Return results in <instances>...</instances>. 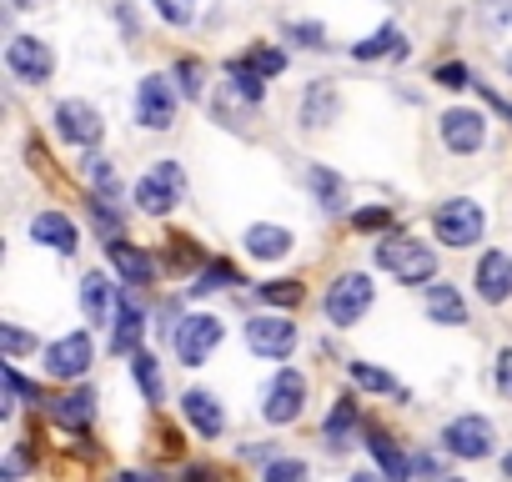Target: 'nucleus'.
Here are the masks:
<instances>
[{
    "mask_svg": "<svg viewBox=\"0 0 512 482\" xmlns=\"http://www.w3.org/2000/svg\"><path fill=\"white\" fill-rule=\"evenodd\" d=\"M437 141L452 156H477L487 146V111L482 106H447L437 116Z\"/></svg>",
    "mask_w": 512,
    "mask_h": 482,
    "instance_id": "obj_8",
    "label": "nucleus"
},
{
    "mask_svg": "<svg viewBox=\"0 0 512 482\" xmlns=\"http://www.w3.org/2000/svg\"><path fill=\"white\" fill-rule=\"evenodd\" d=\"M131 377H136V387H141V397H146L151 407H161V397H166V377H161V357H151V352H136V357H131Z\"/></svg>",
    "mask_w": 512,
    "mask_h": 482,
    "instance_id": "obj_29",
    "label": "nucleus"
},
{
    "mask_svg": "<svg viewBox=\"0 0 512 482\" xmlns=\"http://www.w3.org/2000/svg\"><path fill=\"white\" fill-rule=\"evenodd\" d=\"M31 241L36 247H51L56 257H71L81 247V231H76V221L66 211H36L31 216Z\"/></svg>",
    "mask_w": 512,
    "mask_h": 482,
    "instance_id": "obj_17",
    "label": "nucleus"
},
{
    "mask_svg": "<svg viewBox=\"0 0 512 482\" xmlns=\"http://www.w3.org/2000/svg\"><path fill=\"white\" fill-rule=\"evenodd\" d=\"M472 287H477V297H482L487 307L512 302V252L487 247V252L477 257V267H472Z\"/></svg>",
    "mask_w": 512,
    "mask_h": 482,
    "instance_id": "obj_14",
    "label": "nucleus"
},
{
    "mask_svg": "<svg viewBox=\"0 0 512 482\" xmlns=\"http://www.w3.org/2000/svg\"><path fill=\"white\" fill-rule=\"evenodd\" d=\"M352 482H387V477H377V472H357Z\"/></svg>",
    "mask_w": 512,
    "mask_h": 482,
    "instance_id": "obj_46",
    "label": "nucleus"
},
{
    "mask_svg": "<svg viewBox=\"0 0 512 482\" xmlns=\"http://www.w3.org/2000/svg\"><path fill=\"white\" fill-rule=\"evenodd\" d=\"M302 407H307V377H302L297 367H282V372L267 382V392H262V417H267L272 427H292V422L302 417Z\"/></svg>",
    "mask_w": 512,
    "mask_h": 482,
    "instance_id": "obj_12",
    "label": "nucleus"
},
{
    "mask_svg": "<svg viewBox=\"0 0 512 482\" xmlns=\"http://www.w3.org/2000/svg\"><path fill=\"white\" fill-rule=\"evenodd\" d=\"M307 477H312V467L302 457H272L262 472V482H307Z\"/></svg>",
    "mask_w": 512,
    "mask_h": 482,
    "instance_id": "obj_36",
    "label": "nucleus"
},
{
    "mask_svg": "<svg viewBox=\"0 0 512 482\" xmlns=\"http://www.w3.org/2000/svg\"><path fill=\"white\" fill-rule=\"evenodd\" d=\"M352 226L357 231H387L392 226V206H362V211H352Z\"/></svg>",
    "mask_w": 512,
    "mask_h": 482,
    "instance_id": "obj_39",
    "label": "nucleus"
},
{
    "mask_svg": "<svg viewBox=\"0 0 512 482\" xmlns=\"http://www.w3.org/2000/svg\"><path fill=\"white\" fill-rule=\"evenodd\" d=\"M427 317L442 322V327H462V322H467L462 292H457L452 282H432V287H427Z\"/></svg>",
    "mask_w": 512,
    "mask_h": 482,
    "instance_id": "obj_27",
    "label": "nucleus"
},
{
    "mask_svg": "<svg viewBox=\"0 0 512 482\" xmlns=\"http://www.w3.org/2000/svg\"><path fill=\"white\" fill-rule=\"evenodd\" d=\"M26 467H31V452H26V442H16L11 457H6V467H0V482H21Z\"/></svg>",
    "mask_w": 512,
    "mask_h": 482,
    "instance_id": "obj_40",
    "label": "nucleus"
},
{
    "mask_svg": "<svg viewBox=\"0 0 512 482\" xmlns=\"http://www.w3.org/2000/svg\"><path fill=\"white\" fill-rule=\"evenodd\" d=\"M432 236L447 252H467L487 236V206L472 196H447L442 206H432Z\"/></svg>",
    "mask_w": 512,
    "mask_h": 482,
    "instance_id": "obj_2",
    "label": "nucleus"
},
{
    "mask_svg": "<svg viewBox=\"0 0 512 482\" xmlns=\"http://www.w3.org/2000/svg\"><path fill=\"white\" fill-rule=\"evenodd\" d=\"M221 337H226L221 317H211V312H186V317L176 322V332H171V352H176L181 367H201V362H211V352L221 347Z\"/></svg>",
    "mask_w": 512,
    "mask_h": 482,
    "instance_id": "obj_7",
    "label": "nucleus"
},
{
    "mask_svg": "<svg viewBox=\"0 0 512 482\" xmlns=\"http://www.w3.org/2000/svg\"><path fill=\"white\" fill-rule=\"evenodd\" d=\"M81 176L91 186V196H106V201H121V171L101 156V151H81Z\"/></svg>",
    "mask_w": 512,
    "mask_h": 482,
    "instance_id": "obj_25",
    "label": "nucleus"
},
{
    "mask_svg": "<svg viewBox=\"0 0 512 482\" xmlns=\"http://www.w3.org/2000/svg\"><path fill=\"white\" fill-rule=\"evenodd\" d=\"M477 11L487 26H512V0H477Z\"/></svg>",
    "mask_w": 512,
    "mask_h": 482,
    "instance_id": "obj_41",
    "label": "nucleus"
},
{
    "mask_svg": "<svg viewBox=\"0 0 512 482\" xmlns=\"http://www.w3.org/2000/svg\"><path fill=\"white\" fill-rule=\"evenodd\" d=\"M507 76H512V56H507Z\"/></svg>",
    "mask_w": 512,
    "mask_h": 482,
    "instance_id": "obj_50",
    "label": "nucleus"
},
{
    "mask_svg": "<svg viewBox=\"0 0 512 482\" xmlns=\"http://www.w3.org/2000/svg\"><path fill=\"white\" fill-rule=\"evenodd\" d=\"M51 417H56L61 427H71V432L91 427V417H96V392H91V387H81V392L56 397V402H51Z\"/></svg>",
    "mask_w": 512,
    "mask_h": 482,
    "instance_id": "obj_28",
    "label": "nucleus"
},
{
    "mask_svg": "<svg viewBox=\"0 0 512 482\" xmlns=\"http://www.w3.org/2000/svg\"><path fill=\"white\" fill-rule=\"evenodd\" d=\"M377 267L387 277H397L402 287H432L437 277V252L427 247V241H412L407 231H387L377 241Z\"/></svg>",
    "mask_w": 512,
    "mask_h": 482,
    "instance_id": "obj_1",
    "label": "nucleus"
},
{
    "mask_svg": "<svg viewBox=\"0 0 512 482\" xmlns=\"http://www.w3.org/2000/svg\"><path fill=\"white\" fill-rule=\"evenodd\" d=\"M51 126H56V136H61L66 146H76V151H96V146L106 141V121H101V111H96L91 101H81V96L61 101V106L51 111Z\"/></svg>",
    "mask_w": 512,
    "mask_h": 482,
    "instance_id": "obj_9",
    "label": "nucleus"
},
{
    "mask_svg": "<svg viewBox=\"0 0 512 482\" xmlns=\"http://www.w3.org/2000/svg\"><path fill=\"white\" fill-rule=\"evenodd\" d=\"M36 6H46V0H11V11H36Z\"/></svg>",
    "mask_w": 512,
    "mask_h": 482,
    "instance_id": "obj_45",
    "label": "nucleus"
},
{
    "mask_svg": "<svg viewBox=\"0 0 512 482\" xmlns=\"http://www.w3.org/2000/svg\"><path fill=\"white\" fill-rule=\"evenodd\" d=\"M492 422L482 417V412H462V417H452L447 427H442V452H452L457 462H482L487 452H492Z\"/></svg>",
    "mask_w": 512,
    "mask_h": 482,
    "instance_id": "obj_13",
    "label": "nucleus"
},
{
    "mask_svg": "<svg viewBox=\"0 0 512 482\" xmlns=\"http://www.w3.org/2000/svg\"><path fill=\"white\" fill-rule=\"evenodd\" d=\"M141 337H146V312H141V302H131V297H121L116 302V317H111V357H136L141 352Z\"/></svg>",
    "mask_w": 512,
    "mask_h": 482,
    "instance_id": "obj_18",
    "label": "nucleus"
},
{
    "mask_svg": "<svg viewBox=\"0 0 512 482\" xmlns=\"http://www.w3.org/2000/svg\"><path fill=\"white\" fill-rule=\"evenodd\" d=\"M256 297H262L267 307H302L307 287L302 282H262V287H256Z\"/></svg>",
    "mask_w": 512,
    "mask_h": 482,
    "instance_id": "obj_35",
    "label": "nucleus"
},
{
    "mask_svg": "<svg viewBox=\"0 0 512 482\" xmlns=\"http://www.w3.org/2000/svg\"><path fill=\"white\" fill-rule=\"evenodd\" d=\"M241 61H246V66H251L256 76H267V81L287 71V51H282V46H251V51H246Z\"/></svg>",
    "mask_w": 512,
    "mask_h": 482,
    "instance_id": "obj_33",
    "label": "nucleus"
},
{
    "mask_svg": "<svg viewBox=\"0 0 512 482\" xmlns=\"http://www.w3.org/2000/svg\"><path fill=\"white\" fill-rule=\"evenodd\" d=\"M6 71L21 86H46L56 76V51L41 36H11L6 41Z\"/></svg>",
    "mask_w": 512,
    "mask_h": 482,
    "instance_id": "obj_10",
    "label": "nucleus"
},
{
    "mask_svg": "<svg viewBox=\"0 0 512 482\" xmlns=\"http://www.w3.org/2000/svg\"><path fill=\"white\" fill-rule=\"evenodd\" d=\"M282 41H297L302 51H327V26L322 21H282Z\"/></svg>",
    "mask_w": 512,
    "mask_h": 482,
    "instance_id": "obj_32",
    "label": "nucleus"
},
{
    "mask_svg": "<svg viewBox=\"0 0 512 482\" xmlns=\"http://www.w3.org/2000/svg\"><path fill=\"white\" fill-rule=\"evenodd\" d=\"M181 417H186L201 437H221V432H226V412H221L216 392H206V387H191V392L181 397Z\"/></svg>",
    "mask_w": 512,
    "mask_h": 482,
    "instance_id": "obj_21",
    "label": "nucleus"
},
{
    "mask_svg": "<svg viewBox=\"0 0 512 482\" xmlns=\"http://www.w3.org/2000/svg\"><path fill=\"white\" fill-rule=\"evenodd\" d=\"M307 191H312V201L322 206V211H342L347 206V181L332 171V166H307Z\"/></svg>",
    "mask_w": 512,
    "mask_h": 482,
    "instance_id": "obj_26",
    "label": "nucleus"
},
{
    "mask_svg": "<svg viewBox=\"0 0 512 482\" xmlns=\"http://www.w3.org/2000/svg\"><path fill=\"white\" fill-rule=\"evenodd\" d=\"M0 342H6V362H16V357H21V352L31 347V337H26L21 327H11V322L0 327Z\"/></svg>",
    "mask_w": 512,
    "mask_h": 482,
    "instance_id": "obj_43",
    "label": "nucleus"
},
{
    "mask_svg": "<svg viewBox=\"0 0 512 482\" xmlns=\"http://www.w3.org/2000/svg\"><path fill=\"white\" fill-rule=\"evenodd\" d=\"M437 482H462V477H437Z\"/></svg>",
    "mask_w": 512,
    "mask_h": 482,
    "instance_id": "obj_49",
    "label": "nucleus"
},
{
    "mask_svg": "<svg viewBox=\"0 0 512 482\" xmlns=\"http://www.w3.org/2000/svg\"><path fill=\"white\" fill-rule=\"evenodd\" d=\"M502 472H507V482H512V452H507V457H502Z\"/></svg>",
    "mask_w": 512,
    "mask_h": 482,
    "instance_id": "obj_47",
    "label": "nucleus"
},
{
    "mask_svg": "<svg viewBox=\"0 0 512 482\" xmlns=\"http://www.w3.org/2000/svg\"><path fill=\"white\" fill-rule=\"evenodd\" d=\"M116 302H121V292H116V282H106V272H86L81 277V312H86L91 327H111Z\"/></svg>",
    "mask_w": 512,
    "mask_h": 482,
    "instance_id": "obj_20",
    "label": "nucleus"
},
{
    "mask_svg": "<svg viewBox=\"0 0 512 482\" xmlns=\"http://www.w3.org/2000/svg\"><path fill=\"white\" fill-rule=\"evenodd\" d=\"M497 397H502V402H512V347H502V352H497Z\"/></svg>",
    "mask_w": 512,
    "mask_h": 482,
    "instance_id": "obj_42",
    "label": "nucleus"
},
{
    "mask_svg": "<svg viewBox=\"0 0 512 482\" xmlns=\"http://www.w3.org/2000/svg\"><path fill=\"white\" fill-rule=\"evenodd\" d=\"M347 377H352L362 392H382V397H397V402H407V397H412L402 382H392V377H387L382 367H372V362H352V367H347Z\"/></svg>",
    "mask_w": 512,
    "mask_h": 482,
    "instance_id": "obj_30",
    "label": "nucleus"
},
{
    "mask_svg": "<svg viewBox=\"0 0 512 482\" xmlns=\"http://www.w3.org/2000/svg\"><path fill=\"white\" fill-rule=\"evenodd\" d=\"M171 76H176V91H181L186 101H201V96H206V66H201V61L186 56V61H176Z\"/></svg>",
    "mask_w": 512,
    "mask_h": 482,
    "instance_id": "obj_34",
    "label": "nucleus"
},
{
    "mask_svg": "<svg viewBox=\"0 0 512 482\" xmlns=\"http://www.w3.org/2000/svg\"><path fill=\"white\" fill-rule=\"evenodd\" d=\"M181 101H186V96L176 91V76H161V71L141 76V81H136V126H146V131H171Z\"/></svg>",
    "mask_w": 512,
    "mask_h": 482,
    "instance_id": "obj_6",
    "label": "nucleus"
},
{
    "mask_svg": "<svg viewBox=\"0 0 512 482\" xmlns=\"http://www.w3.org/2000/svg\"><path fill=\"white\" fill-rule=\"evenodd\" d=\"M241 277H236V267L231 262H201V272H196V282H191V297H211V292H231Z\"/></svg>",
    "mask_w": 512,
    "mask_h": 482,
    "instance_id": "obj_31",
    "label": "nucleus"
},
{
    "mask_svg": "<svg viewBox=\"0 0 512 482\" xmlns=\"http://www.w3.org/2000/svg\"><path fill=\"white\" fill-rule=\"evenodd\" d=\"M292 247H297L292 226H277V221H251V226L241 231V252H246L251 262H282Z\"/></svg>",
    "mask_w": 512,
    "mask_h": 482,
    "instance_id": "obj_15",
    "label": "nucleus"
},
{
    "mask_svg": "<svg viewBox=\"0 0 512 482\" xmlns=\"http://www.w3.org/2000/svg\"><path fill=\"white\" fill-rule=\"evenodd\" d=\"M106 262L116 267V277L126 282V287H151L156 282V257L151 252H141L136 241H106Z\"/></svg>",
    "mask_w": 512,
    "mask_h": 482,
    "instance_id": "obj_16",
    "label": "nucleus"
},
{
    "mask_svg": "<svg viewBox=\"0 0 512 482\" xmlns=\"http://www.w3.org/2000/svg\"><path fill=\"white\" fill-rule=\"evenodd\" d=\"M151 11H156L166 26H191L196 11H201V0H151Z\"/></svg>",
    "mask_w": 512,
    "mask_h": 482,
    "instance_id": "obj_37",
    "label": "nucleus"
},
{
    "mask_svg": "<svg viewBox=\"0 0 512 482\" xmlns=\"http://www.w3.org/2000/svg\"><path fill=\"white\" fill-rule=\"evenodd\" d=\"M241 337H246V352L262 357V362H287V357L297 352V342H302V337H297V322L282 317V312H256V317H246Z\"/></svg>",
    "mask_w": 512,
    "mask_h": 482,
    "instance_id": "obj_5",
    "label": "nucleus"
},
{
    "mask_svg": "<svg viewBox=\"0 0 512 482\" xmlns=\"http://www.w3.org/2000/svg\"><path fill=\"white\" fill-rule=\"evenodd\" d=\"M322 442H327V452H347L352 442H362V407L352 397L332 402V412L322 422Z\"/></svg>",
    "mask_w": 512,
    "mask_h": 482,
    "instance_id": "obj_19",
    "label": "nucleus"
},
{
    "mask_svg": "<svg viewBox=\"0 0 512 482\" xmlns=\"http://www.w3.org/2000/svg\"><path fill=\"white\" fill-rule=\"evenodd\" d=\"M136 206L146 211V216H171L181 201H186V171H181V161H171V156H161L141 181H136Z\"/></svg>",
    "mask_w": 512,
    "mask_h": 482,
    "instance_id": "obj_3",
    "label": "nucleus"
},
{
    "mask_svg": "<svg viewBox=\"0 0 512 482\" xmlns=\"http://www.w3.org/2000/svg\"><path fill=\"white\" fill-rule=\"evenodd\" d=\"M91 362H96V342H91L86 332H66V337H56V342L41 352V367H46V377H56V382H81V377L91 372Z\"/></svg>",
    "mask_w": 512,
    "mask_h": 482,
    "instance_id": "obj_11",
    "label": "nucleus"
},
{
    "mask_svg": "<svg viewBox=\"0 0 512 482\" xmlns=\"http://www.w3.org/2000/svg\"><path fill=\"white\" fill-rule=\"evenodd\" d=\"M382 56H392V61H407V56H412V46H407V36H402L397 26H382V31H372L367 41L352 46V61H382Z\"/></svg>",
    "mask_w": 512,
    "mask_h": 482,
    "instance_id": "obj_24",
    "label": "nucleus"
},
{
    "mask_svg": "<svg viewBox=\"0 0 512 482\" xmlns=\"http://www.w3.org/2000/svg\"><path fill=\"white\" fill-rule=\"evenodd\" d=\"M367 452L377 457V467H382V477L387 482H412V457L397 447V437L392 432H382V427H367Z\"/></svg>",
    "mask_w": 512,
    "mask_h": 482,
    "instance_id": "obj_22",
    "label": "nucleus"
},
{
    "mask_svg": "<svg viewBox=\"0 0 512 482\" xmlns=\"http://www.w3.org/2000/svg\"><path fill=\"white\" fill-rule=\"evenodd\" d=\"M337 111H342V91H337L332 81H312V86L302 91V111H297V121H302L307 131H317V126L337 121Z\"/></svg>",
    "mask_w": 512,
    "mask_h": 482,
    "instance_id": "obj_23",
    "label": "nucleus"
},
{
    "mask_svg": "<svg viewBox=\"0 0 512 482\" xmlns=\"http://www.w3.org/2000/svg\"><path fill=\"white\" fill-rule=\"evenodd\" d=\"M116 482H141V477H136V472H121V477H116Z\"/></svg>",
    "mask_w": 512,
    "mask_h": 482,
    "instance_id": "obj_48",
    "label": "nucleus"
},
{
    "mask_svg": "<svg viewBox=\"0 0 512 482\" xmlns=\"http://www.w3.org/2000/svg\"><path fill=\"white\" fill-rule=\"evenodd\" d=\"M372 302H377V282H372L367 272H342V277L327 287L322 312H327L332 327H357V322L372 312Z\"/></svg>",
    "mask_w": 512,
    "mask_h": 482,
    "instance_id": "obj_4",
    "label": "nucleus"
},
{
    "mask_svg": "<svg viewBox=\"0 0 512 482\" xmlns=\"http://www.w3.org/2000/svg\"><path fill=\"white\" fill-rule=\"evenodd\" d=\"M432 81L447 86V91H462V86H472V71H467L462 61H442V66L432 71Z\"/></svg>",
    "mask_w": 512,
    "mask_h": 482,
    "instance_id": "obj_38",
    "label": "nucleus"
},
{
    "mask_svg": "<svg viewBox=\"0 0 512 482\" xmlns=\"http://www.w3.org/2000/svg\"><path fill=\"white\" fill-rule=\"evenodd\" d=\"M181 482H216V467L196 462V467H186V472H181Z\"/></svg>",
    "mask_w": 512,
    "mask_h": 482,
    "instance_id": "obj_44",
    "label": "nucleus"
}]
</instances>
